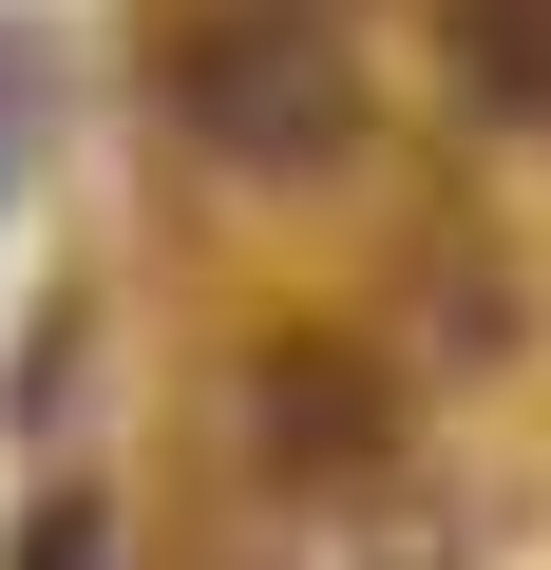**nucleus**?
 Listing matches in <instances>:
<instances>
[{
    "instance_id": "obj_1",
    "label": "nucleus",
    "mask_w": 551,
    "mask_h": 570,
    "mask_svg": "<svg viewBox=\"0 0 551 570\" xmlns=\"http://www.w3.org/2000/svg\"><path fill=\"white\" fill-rule=\"evenodd\" d=\"M171 96H190V134H209V153H247V171H324V153L362 134L343 39H324V20H286V0H228V20H190Z\"/></svg>"
},
{
    "instance_id": "obj_4",
    "label": "nucleus",
    "mask_w": 551,
    "mask_h": 570,
    "mask_svg": "<svg viewBox=\"0 0 551 570\" xmlns=\"http://www.w3.org/2000/svg\"><path fill=\"white\" fill-rule=\"evenodd\" d=\"M20 570H115V532H96V513H39V551H20Z\"/></svg>"
},
{
    "instance_id": "obj_2",
    "label": "nucleus",
    "mask_w": 551,
    "mask_h": 570,
    "mask_svg": "<svg viewBox=\"0 0 551 570\" xmlns=\"http://www.w3.org/2000/svg\"><path fill=\"white\" fill-rule=\"evenodd\" d=\"M437 20H456V58H475L494 115H551V0H437Z\"/></svg>"
},
{
    "instance_id": "obj_3",
    "label": "nucleus",
    "mask_w": 551,
    "mask_h": 570,
    "mask_svg": "<svg viewBox=\"0 0 551 570\" xmlns=\"http://www.w3.org/2000/svg\"><path fill=\"white\" fill-rule=\"evenodd\" d=\"M266 438H305V456H362L381 419H362V381H266Z\"/></svg>"
}]
</instances>
